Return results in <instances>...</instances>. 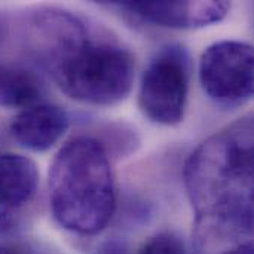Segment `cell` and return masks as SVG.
I'll return each mask as SVG.
<instances>
[{"label": "cell", "instance_id": "cell-13", "mask_svg": "<svg viewBox=\"0 0 254 254\" xmlns=\"http://www.w3.org/2000/svg\"><path fill=\"white\" fill-rule=\"evenodd\" d=\"M222 254H254L253 244L250 241L247 243H240L234 247H231L229 250H226L225 253Z\"/></svg>", "mask_w": 254, "mask_h": 254}, {"label": "cell", "instance_id": "cell-1", "mask_svg": "<svg viewBox=\"0 0 254 254\" xmlns=\"http://www.w3.org/2000/svg\"><path fill=\"white\" fill-rule=\"evenodd\" d=\"M185 185L196 214L201 254H216L253 232V118L205 140L188 159Z\"/></svg>", "mask_w": 254, "mask_h": 254}, {"label": "cell", "instance_id": "cell-9", "mask_svg": "<svg viewBox=\"0 0 254 254\" xmlns=\"http://www.w3.org/2000/svg\"><path fill=\"white\" fill-rule=\"evenodd\" d=\"M39 95L40 85L31 73L0 64V106L27 107Z\"/></svg>", "mask_w": 254, "mask_h": 254}, {"label": "cell", "instance_id": "cell-7", "mask_svg": "<svg viewBox=\"0 0 254 254\" xmlns=\"http://www.w3.org/2000/svg\"><path fill=\"white\" fill-rule=\"evenodd\" d=\"M67 113L54 104L27 106L10 122V134L22 147L33 152H46L65 134Z\"/></svg>", "mask_w": 254, "mask_h": 254}, {"label": "cell", "instance_id": "cell-8", "mask_svg": "<svg viewBox=\"0 0 254 254\" xmlns=\"http://www.w3.org/2000/svg\"><path fill=\"white\" fill-rule=\"evenodd\" d=\"M39 170L34 161L15 153L0 155V202L12 208L27 204L36 193Z\"/></svg>", "mask_w": 254, "mask_h": 254}, {"label": "cell", "instance_id": "cell-14", "mask_svg": "<svg viewBox=\"0 0 254 254\" xmlns=\"http://www.w3.org/2000/svg\"><path fill=\"white\" fill-rule=\"evenodd\" d=\"M0 254H21L18 250L12 249V247H7V246H1L0 244Z\"/></svg>", "mask_w": 254, "mask_h": 254}, {"label": "cell", "instance_id": "cell-2", "mask_svg": "<svg viewBox=\"0 0 254 254\" xmlns=\"http://www.w3.org/2000/svg\"><path fill=\"white\" fill-rule=\"evenodd\" d=\"M39 28L46 64L65 95L94 106H115L128 97L135 71L128 49L91 39L83 22L65 10H48Z\"/></svg>", "mask_w": 254, "mask_h": 254}, {"label": "cell", "instance_id": "cell-10", "mask_svg": "<svg viewBox=\"0 0 254 254\" xmlns=\"http://www.w3.org/2000/svg\"><path fill=\"white\" fill-rule=\"evenodd\" d=\"M138 254H190L185 241L171 232L159 234L150 238Z\"/></svg>", "mask_w": 254, "mask_h": 254}, {"label": "cell", "instance_id": "cell-5", "mask_svg": "<svg viewBox=\"0 0 254 254\" xmlns=\"http://www.w3.org/2000/svg\"><path fill=\"white\" fill-rule=\"evenodd\" d=\"M253 46L240 40L210 45L199 63V80L205 94L222 107H238L253 97Z\"/></svg>", "mask_w": 254, "mask_h": 254}, {"label": "cell", "instance_id": "cell-3", "mask_svg": "<svg viewBox=\"0 0 254 254\" xmlns=\"http://www.w3.org/2000/svg\"><path fill=\"white\" fill-rule=\"evenodd\" d=\"M49 201L55 220L79 235H95L112 220L116 188L104 146L92 137L65 143L49 170Z\"/></svg>", "mask_w": 254, "mask_h": 254}, {"label": "cell", "instance_id": "cell-4", "mask_svg": "<svg viewBox=\"0 0 254 254\" xmlns=\"http://www.w3.org/2000/svg\"><path fill=\"white\" fill-rule=\"evenodd\" d=\"M190 79V57L185 46L161 48L147 64L138 92L146 118L161 125H177L185 118Z\"/></svg>", "mask_w": 254, "mask_h": 254}, {"label": "cell", "instance_id": "cell-11", "mask_svg": "<svg viewBox=\"0 0 254 254\" xmlns=\"http://www.w3.org/2000/svg\"><path fill=\"white\" fill-rule=\"evenodd\" d=\"M16 210L0 202V234H7L16 226Z\"/></svg>", "mask_w": 254, "mask_h": 254}, {"label": "cell", "instance_id": "cell-6", "mask_svg": "<svg viewBox=\"0 0 254 254\" xmlns=\"http://www.w3.org/2000/svg\"><path fill=\"white\" fill-rule=\"evenodd\" d=\"M137 18L167 28H202L220 22L229 1H122L116 3Z\"/></svg>", "mask_w": 254, "mask_h": 254}, {"label": "cell", "instance_id": "cell-12", "mask_svg": "<svg viewBox=\"0 0 254 254\" xmlns=\"http://www.w3.org/2000/svg\"><path fill=\"white\" fill-rule=\"evenodd\" d=\"M97 254H129V250H128V247L124 243L112 240V241L104 243L97 250Z\"/></svg>", "mask_w": 254, "mask_h": 254}]
</instances>
